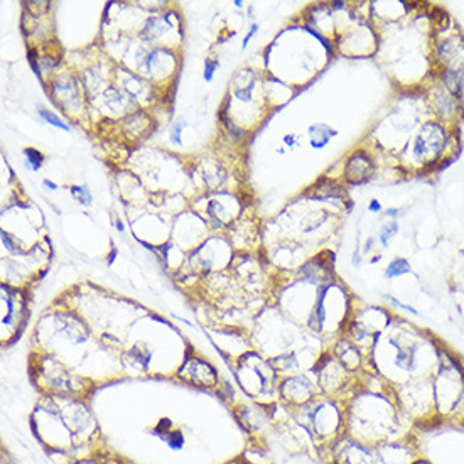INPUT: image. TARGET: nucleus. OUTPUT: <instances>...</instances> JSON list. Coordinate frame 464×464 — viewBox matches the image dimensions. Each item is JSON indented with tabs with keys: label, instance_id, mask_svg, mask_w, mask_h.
Masks as SVG:
<instances>
[{
	"label": "nucleus",
	"instance_id": "nucleus-15",
	"mask_svg": "<svg viewBox=\"0 0 464 464\" xmlns=\"http://www.w3.org/2000/svg\"><path fill=\"white\" fill-rule=\"evenodd\" d=\"M218 66H220V63L218 61H213V59H206V63H205V75H203V78H205V81H213V76H215V71L218 69Z\"/></svg>",
	"mask_w": 464,
	"mask_h": 464
},
{
	"label": "nucleus",
	"instance_id": "nucleus-5",
	"mask_svg": "<svg viewBox=\"0 0 464 464\" xmlns=\"http://www.w3.org/2000/svg\"><path fill=\"white\" fill-rule=\"evenodd\" d=\"M373 160L370 155L365 152H353V155L348 159L345 169V176L351 184L366 183V179L373 172Z\"/></svg>",
	"mask_w": 464,
	"mask_h": 464
},
{
	"label": "nucleus",
	"instance_id": "nucleus-19",
	"mask_svg": "<svg viewBox=\"0 0 464 464\" xmlns=\"http://www.w3.org/2000/svg\"><path fill=\"white\" fill-rule=\"evenodd\" d=\"M2 241H3V245H5L8 250L15 251V245H14V241L10 240V235H8V233L2 232Z\"/></svg>",
	"mask_w": 464,
	"mask_h": 464
},
{
	"label": "nucleus",
	"instance_id": "nucleus-17",
	"mask_svg": "<svg viewBox=\"0 0 464 464\" xmlns=\"http://www.w3.org/2000/svg\"><path fill=\"white\" fill-rule=\"evenodd\" d=\"M251 90H253V86H248V88H245V90H235V97L238 98V100H241V102H250V98H251Z\"/></svg>",
	"mask_w": 464,
	"mask_h": 464
},
{
	"label": "nucleus",
	"instance_id": "nucleus-20",
	"mask_svg": "<svg viewBox=\"0 0 464 464\" xmlns=\"http://www.w3.org/2000/svg\"><path fill=\"white\" fill-rule=\"evenodd\" d=\"M257 31H258V25H257V24H253V25H251V29H250V32L246 34L245 39H243V44H241V47H243V49L246 47V44H248V41H250V39L255 36V32H257Z\"/></svg>",
	"mask_w": 464,
	"mask_h": 464
},
{
	"label": "nucleus",
	"instance_id": "nucleus-8",
	"mask_svg": "<svg viewBox=\"0 0 464 464\" xmlns=\"http://www.w3.org/2000/svg\"><path fill=\"white\" fill-rule=\"evenodd\" d=\"M309 144L312 149H324L329 142H331V138H335L338 135V130H335L333 127H329L326 123H314L309 127Z\"/></svg>",
	"mask_w": 464,
	"mask_h": 464
},
{
	"label": "nucleus",
	"instance_id": "nucleus-12",
	"mask_svg": "<svg viewBox=\"0 0 464 464\" xmlns=\"http://www.w3.org/2000/svg\"><path fill=\"white\" fill-rule=\"evenodd\" d=\"M39 115H41V118H44L47 123H51V125H54V127H58V128L66 130V132H69V127H68V125L64 123L58 115L53 114V112L44 110V108H39Z\"/></svg>",
	"mask_w": 464,
	"mask_h": 464
},
{
	"label": "nucleus",
	"instance_id": "nucleus-9",
	"mask_svg": "<svg viewBox=\"0 0 464 464\" xmlns=\"http://www.w3.org/2000/svg\"><path fill=\"white\" fill-rule=\"evenodd\" d=\"M407 274H412V265L409 260L402 258V257L393 258L383 272V275L387 277V279H397V277H402Z\"/></svg>",
	"mask_w": 464,
	"mask_h": 464
},
{
	"label": "nucleus",
	"instance_id": "nucleus-24",
	"mask_svg": "<svg viewBox=\"0 0 464 464\" xmlns=\"http://www.w3.org/2000/svg\"><path fill=\"white\" fill-rule=\"evenodd\" d=\"M42 186H44V188H47V189H51V191H56V189H58V184L51 183V181H47V179L42 181Z\"/></svg>",
	"mask_w": 464,
	"mask_h": 464
},
{
	"label": "nucleus",
	"instance_id": "nucleus-29",
	"mask_svg": "<svg viewBox=\"0 0 464 464\" xmlns=\"http://www.w3.org/2000/svg\"><path fill=\"white\" fill-rule=\"evenodd\" d=\"M380 258H381L380 255H376V257H373V258H371V263H376V262H378Z\"/></svg>",
	"mask_w": 464,
	"mask_h": 464
},
{
	"label": "nucleus",
	"instance_id": "nucleus-1",
	"mask_svg": "<svg viewBox=\"0 0 464 464\" xmlns=\"http://www.w3.org/2000/svg\"><path fill=\"white\" fill-rule=\"evenodd\" d=\"M432 387L437 417L458 415L464 403V370L456 358L437 351V375Z\"/></svg>",
	"mask_w": 464,
	"mask_h": 464
},
{
	"label": "nucleus",
	"instance_id": "nucleus-6",
	"mask_svg": "<svg viewBox=\"0 0 464 464\" xmlns=\"http://www.w3.org/2000/svg\"><path fill=\"white\" fill-rule=\"evenodd\" d=\"M392 346L395 348V358H393V365L397 370L403 373H415L419 365V343L412 341L410 345L402 346L400 343L392 341Z\"/></svg>",
	"mask_w": 464,
	"mask_h": 464
},
{
	"label": "nucleus",
	"instance_id": "nucleus-28",
	"mask_svg": "<svg viewBox=\"0 0 464 464\" xmlns=\"http://www.w3.org/2000/svg\"><path fill=\"white\" fill-rule=\"evenodd\" d=\"M371 245H373V240H368V241H366V248H365V251L370 250V248H371Z\"/></svg>",
	"mask_w": 464,
	"mask_h": 464
},
{
	"label": "nucleus",
	"instance_id": "nucleus-22",
	"mask_svg": "<svg viewBox=\"0 0 464 464\" xmlns=\"http://www.w3.org/2000/svg\"><path fill=\"white\" fill-rule=\"evenodd\" d=\"M296 138H297V135H294V133H289V135H284V144L285 145H289V147H294L297 144L296 142Z\"/></svg>",
	"mask_w": 464,
	"mask_h": 464
},
{
	"label": "nucleus",
	"instance_id": "nucleus-11",
	"mask_svg": "<svg viewBox=\"0 0 464 464\" xmlns=\"http://www.w3.org/2000/svg\"><path fill=\"white\" fill-rule=\"evenodd\" d=\"M71 194H73V198H75L76 201L80 203V205H83V206H90V205H92V201H93L92 194H90L88 186H73Z\"/></svg>",
	"mask_w": 464,
	"mask_h": 464
},
{
	"label": "nucleus",
	"instance_id": "nucleus-3",
	"mask_svg": "<svg viewBox=\"0 0 464 464\" xmlns=\"http://www.w3.org/2000/svg\"><path fill=\"white\" fill-rule=\"evenodd\" d=\"M446 144V132L437 123H427L422 127L420 133L414 142V155L415 159L427 162L436 157Z\"/></svg>",
	"mask_w": 464,
	"mask_h": 464
},
{
	"label": "nucleus",
	"instance_id": "nucleus-7",
	"mask_svg": "<svg viewBox=\"0 0 464 464\" xmlns=\"http://www.w3.org/2000/svg\"><path fill=\"white\" fill-rule=\"evenodd\" d=\"M285 398L287 400H292L299 403V405H304V403L311 402L312 400V385L307 381L306 378H290L285 381Z\"/></svg>",
	"mask_w": 464,
	"mask_h": 464
},
{
	"label": "nucleus",
	"instance_id": "nucleus-23",
	"mask_svg": "<svg viewBox=\"0 0 464 464\" xmlns=\"http://www.w3.org/2000/svg\"><path fill=\"white\" fill-rule=\"evenodd\" d=\"M383 215H385V216H388V218H390V216H392V218H397V216L400 215V210H397V208H390V210L385 211Z\"/></svg>",
	"mask_w": 464,
	"mask_h": 464
},
{
	"label": "nucleus",
	"instance_id": "nucleus-25",
	"mask_svg": "<svg viewBox=\"0 0 464 464\" xmlns=\"http://www.w3.org/2000/svg\"><path fill=\"white\" fill-rule=\"evenodd\" d=\"M410 464H432L429 459H426V458H422V456H419V458H415L414 461H412Z\"/></svg>",
	"mask_w": 464,
	"mask_h": 464
},
{
	"label": "nucleus",
	"instance_id": "nucleus-16",
	"mask_svg": "<svg viewBox=\"0 0 464 464\" xmlns=\"http://www.w3.org/2000/svg\"><path fill=\"white\" fill-rule=\"evenodd\" d=\"M169 446H171L172 449H179L181 446H183V434L181 432H174L169 436Z\"/></svg>",
	"mask_w": 464,
	"mask_h": 464
},
{
	"label": "nucleus",
	"instance_id": "nucleus-18",
	"mask_svg": "<svg viewBox=\"0 0 464 464\" xmlns=\"http://www.w3.org/2000/svg\"><path fill=\"white\" fill-rule=\"evenodd\" d=\"M183 125H184V122H177L174 125V128H172L171 138H172V142H174V144H181V132H183Z\"/></svg>",
	"mask_w": 464,
	"mask_h": 464
},
{
	"label": "nucleus",
	"instance_id": "nucleus-4",
	"mask_svg": "<svg viewBox=\"0 0 464 464\" xmlns=\"http://www.w3.org/2000/svg\"><path fill=\"white\" fill-rule=\"evenodd\" d=\"M380 464H410L419 458L417 449L412 442L405 441H387L376 446Z\"/></svg>",
	"mask_w": 464,
	"mask_h": 464
},
{
	"label": "nucleus",
	"instance_id": "nucleus-13",
	"mask_svg": "<svg viewBox=\"0 0 464 464\" xmlns=\"http://www.w3.org/2000/svg\"><path fill=\"white\" fill-rule=\"evenodd\" d=\"M24 155H25V159H27V162H29V166H31V169H34V171H39V169H41L42 162H44V155L39 152V150H36V149H25Z\"/></svg>",
	"mask_w": 464,
	"mask_h": 464
},
{
	"label": "nucleus",
	"instance_id": "nucleus-27",
	"mask_svg": "<svg viewBox=\"0 0 464 464\" xmlns=\"http://www.w3.org/2000/svg\"><path fill=\"white\" fill-rule=\"evenodd\" d=\"M115 227H116V230H118V232H123V225L120 223V221H115Z\"/></svg>",
	"mask_w": 464,
	"mask_h": 464
},
{
	"label": "nucleus",
	"instance_id": "nucleus-21",
	"mask_svg": "<svg viewBox=\"0 0 464 464\" xmlns=\"http://www.w3.org/2000/svg\"><path fill=\"white\" fill-rule=\"evenodd\" d=\"M368 210H370L371 213H378V211H381V205L378 199H371L370 205H368Z\"/></svg>",
	"mask_w": 464,
	"mask_h": 464
},
{
	"label": "nucleus",
	"instance_id": "nucleus-2",
	"mask_svg": "<svg viewBox=\"0 0 464 464\" xmlns=\"http://www.w3.org/2000/svg\"><path fill=\"white\" fill-rule=\"evenodd\" d=\"M307 427L316 436H328L329 432H335L343 426V414L331 403H316L311 410H306Z\"/></svg>",
	"mask_w": 464,
	"mask_h": 464
},
{
	"label": "nucleus",
	"instance_id": "nucleus-26",
	"mask_svg": "<svg viewBox=\"0 0 464 464\" xmlns=\"http://www.w3.org/2000/svg\"><path fill=\"white\" fill-rule=\"evenodd\" d=\"M353 265H359V250L356 248L354 250V253H353Z\"/></svg>",
	"mask_w": 464,
	"mask_h": 464
},
{
	"label": "nucleus",
	"instance_id": "nucleus-10",
	"mask_svg": "<svg viewBox=\"0 0 464 464\" xmlns=\"http://www.w3.org/2000/svg\"><path fill=\"white\" fill-rule=\"evenodd\" d=\"M397 232H398V221L397 220H392V221H388V223H385L380 230V236H378L380 243L383 246H388L390 240L397 235Z\"/></svg>",
	"mask_w": 464,
	"mask_h": 464
},
{
	"label": "nucleus",
	"instance_id": "nucleus-14",
	"mask_svg": "<svg viewBox=\"0 0 464 464\" xmlns=\"http://www.w3.org/2000/svg\"><path fill=\"white\" fill-rule=\"evenodd\" d=\"M385 299L392 302V304L395 306V307H398V309H402V311L409 312V314H412V316H419V314H420V312H419L417 309H415L414 306H410V304H403V302H402V301H398L397 297H393V296H385Z\"/></svg>",
	"mask_w": 464,
	"mask_h": 464
}]
</instances>
